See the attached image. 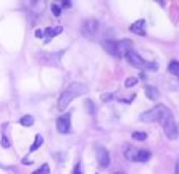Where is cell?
<instances>
[{
  "instance_id": "cell-1",
  "label": "cell",
  "mask_w": 179,
  "mask_h": 174,
  "mask_svg": "<svg viewBox=\"0 0 179 174\" xmlns=\"http://www.w3.org/2000/svg\"><path fill=\"white\" fill-rule=\"evenodd\" d=\"M87 92V87L84 86V84L81 82H71L68 89L60 95V98H58V110H66V106H68L73 100H74L76 97H79V95L82 94H86Z\"/></svg>"
},
{
  "instance_id": "cell-2",
  "label": "cell",
  "mask_w": 179,
  "mask_h": 174,
  "mask_svg": "<svg viewBox=\"0 0 179 174\" xmlns=\"http://www.w3.org/2000/svg\"><path fill=\"white\" fill-rule=\"evenodd\" d=\"M158 123L161 124V127H163V131H165V134H166L168 139L173 140V139H176L179 136L177 126H176V121H174V116H173V113L168 108L163 110V113H161Z\"/></svg>"
},
{
  "instance_id": "cell-3",
  "label": "cell",
  "mask_w": 179,
  "mask_h": 174,
  "mask_svg": "<svg viewBox=\"0 0 179 174\" xmlns=\"http://www.w3.org/2000/svg\"><path fill=\"white\" fill-rule=\"evenodd\" d=\"M81 31L87 39H95V36H98V32H100V23L97 20H87L82 24Z\"/></svg>"
},
{
  "instance_id": "cell-4",
  "label": "cell",
  "mask_w": 179,
  "mask_h": 174,
  "mask_svg": "<svg viewBox=\"0 0 179 174\" xmlns=\"http://www.w3.org/2000/svg\"><path fill=\"white\" fill-rule=\"evenodd\" d=\"M165 108H166L165 105H156V106H153L152 110H149V111H145V113H142V115H141V121H144V123L158 121Z\"/></svg>"
},
{
  "instance_id": "cell-5",
  "label": "cell",
  "mask_w": 179,
  "mask_h": 174,
  "mask_svg": "<svg viewBox=\"0 0 179 174\" xmlns=\"http://www.w3.org/2000/svg\"><path fill=\"white\" fill-rule=\"evenodd\" d=\"M131 50H134V45H132L131 41H127V39L116 41V44H115V57H126Z\"/></svg>"
},
{
  "instance_id": "cell-6",
  "label": "cell",
  "mask_w": 179,
  "mask_h": 174,
  "mask_svg": "<svg viewBox=\"0 0 179 174\" xmlns=\"http://www.w3.org/2000/svg\"><path fill=\"white\" fill-rule=\"evenodd\" d=\"M57 129L60 134H68L71 131V115H63L57 119Z\"/></svg>"
},
{
  "instance_id": "cell-7",
  "label": "cell",
  "mask_w": 179,
  "mask_h": 174,
  "mask_svg": "<svg viewBox=\"0 0 179 174\" xmlns=\"http://www.w3.org/2000/svg\"><path fill=\"white\" fill-rule=\"evenodd\" d=\"M97 161L100 166H110V153L105 147H97Z\"/></svg>"
},
{
  "instance_id": "cell-8",
  "label": "cell",
  "mask_w": 179,
  "mask_h": 174,
  "mask_svg": "<svg viewBox=\"0 0 179 174\" xmlns=\"http://www.w3.org/2000/svg\"><path fill=\"white\" fill-rule=\"evenodd\" d=\"M129 31L134 32V34H139V36H145V21L139 20V21H136V23H132Z\"/></svg>"
},
{
  "instance_id": "cell-9",
  "label": "cell",
  "mask_w": 179,
  "mask_h": 174,
  "mask_svg": "<svg viewBox=\"0 0 179 174\" xmlns=\"http://www.w3.org/2000/svg\"><path fill=\"white\" fill-rule=\"evenodd\" d=\"M63 32V27L61 26H57V27H47L45 31H44V34H45V41L44 42H50V39H52L53 36H58V34H61Z\"/></svg>"
},
{
  "instance_id": "cell-10",
  "label": "cell",
  "mask_w": 179,
  "mask_h": 174,
  "mask_svg": "<svg viewBox=\"0 0 179 174\" xmlns=\"http://www.w3.org/2000/svg\"><path fill=\"white\" fill-rule=\"evenodd\" d=\"M144 92H145V97H147L149 100H155L158 98V89H156L155 86H145L144 89Z\"/></svg>"
},
{
  "instance_id": "cell-11",
  "label": "cell",
  "mask_w": 179,
  "mask_h": 174,
  "mask_svg": "<svg viewBox=\"0 0 179 174\" xmlns=\"http://www.w3.org/2000/svg\"><path fill=\"white\" fill-rule=\"evenodd\" d=\"M136 155H137V148L134 147V145H127V147L124 148V156H126V160L134 161V160H136Z\"/></svg>"
},
{
  "instance_id": "cell-12",
  "label": "cell",
  "mask_w": 179,
  "mask_h": 174,
  "mask_svg": "<svg viewBox=\"0 0 179 174\" xmlns=\"http://www.w3.org/2000/svg\"><path fill=\"white\" fill-rule=\"evenodd\" d=\"M150 156H152V155H150V151L149 150H137V155H136V160H134V161H149L150 160Z\"/></svg>"
},
{
  "instance_id": "cell-13",
  "label": "cell",
  "mask_w": 179,
  "mask_h": 174,
  "mask_svg": "<svg viewBox=\"0 0 179 174\" xmlns=\"http://www.w3.org/2000/svg\"><path fill=\"white\" fill-rule=\"evenodd\" d=\"M168 71H170L171 74H174V76L179 77V61L173 60L171 63H170V66H168Z\"/></svg>"
},
{
  "instance_id": "cell-14",
  "label": "cell",
  "mask_w": 179,
  "mask_h": 174,
  "mask_svg": "<svg viewBox=\"0 0 179 174\" xmlns=\"http://www.w3.org/2000/svg\"><path fill=\"white\" fill-rule=\"evenodd\" d=\"M42 144H44V137L41 136V134H37V136H36V140H34V144H32V145H31V148H29V151H36Z\"/></svg>"
},
{
  "instance_id": "cell-15",
  "label": "cell",
  "mask_w": 179,
  "mask_h": 174,
  "mask_svg": "<svg viewBox=\"0 0 179 174\" xmlns=\"http://www.w3.org/2000/svg\"><path fill=\"white\" fill-rule=\"evenodd\" d=\"M20 124L21 126H32L34 124V118H32L31 115H26V116H23L20 119Z\"/></svg>"
},
{
  "instance_id": "cell-16",
  "label": "cell",
  "mask_w": 179,
  "mask_h": 174,
  "mask_svg": "<svg viewBox=\"0 0 179 174\" xmlns=\"http://www.w3.org/2000/svg\"><path fill=\"white\" fill-rule=\"evenodd\" d=\"M137 82H139V79H137V77H127V79L124 81V86H126L127 89H131V87H134V86H136Z\"/></svg>"
},
{
  "instance_id": "cell-17",
  "label": "cell",
  "mask_w": 179,
  "mask_h": 174,
  "mask_svg": "<svg viewBox=\"0 0 179 174\" xmlns=\"http://www.w3.org/2000/svg\"><path fill=\"white\" fill-rule=\"evenodd\" d=\"M32 174H50V168H48V165H42L39 168V171L32 172Z\"/></svg>"
},
{
  "instance_id": "cell-18",
  "label": "cell",
  "mask_w": 179,
  "mask_h": 174,
  "mask_svg": "<svg viewBox=\"0 0 179 174\" xmlns=\"http://www.w3.org/2000/svg\"><path fill=\"white\" fill-rule=\"evenodd\" d=\"M50 10H52V13H53L55 16H60V15H61V7H58L57 3H52V5H50Z\"/></svg>"
},
{
  "instance_id": "cell-19",
  "label": "cell",
  "mask_w": 179,
  "mask_h": 174,
  "mask_svg": "<svg viewBox=\"0 0 179 174\" xmlns=\"http://www.w3.org/2000/svg\"><path fill=\"white\" fill-rule=\"evenodd\" d=\"M132 139H136V140H145V139H147V134H145V132H132Z\"/></svg>"
},
{
  "instance_id": "cell-20",
  "label": "cell",
  "mask_w": 179,
  "mask_h": 174,
  "mask_svg": "<svg viewBox=\"0 0 179 174\" xmlns=\"http://www.w3.org/2000/svg\"><path fill=\"white\" fill-rule=\"evenodd\" d=\"M86 108L89 113H94V103H92V100H86Z\"/></svg>"
},
{
  "instance_id": "cell-21",
  "label": "cell",
  "mask_w": 179,
  "mask_h": 174,
  "mask_svg": "<svg viewBox=\"0 0 179 174\" xmlns=\"http://www.w3.org/2000/svg\"><path fill=\"white\" fill-rule=\"evenodd\" d=\"M10 145H12V144H10V140L3 136V137H2V147H3V148H8Z\"/></svg>"
},
{
  "instance_id": "cell-22",
  "label": "cell",
  "mask_w": 179,
  "mask_h": 174,
  "mask_svg": "<svg viewBox=\"0 0 179 174\" xmlns=\"http://www.w3.org/2000/svg\"><path fill=\"white\" fill-rule=\"evenodd\" d=\"M113 98V94H102V102H108Z\"/></svg>"
},
{
  "instance_id": "cell-23",
  "label": "cell",
  "mask_w": 179,
  "mask_h": 174,
  "mask_svg": "<svg viewBox=\"0 0 179 174\" xmlns=\"http://www.w3.org/2000/svg\"><path fill=\"white\" fill-rule=\"evenodd\" d=\"M73 174H82V171H81V166L79 165H76V168H74V172Z\"/></svg>"
},
{
  "instance_id": "cell-24",
  "label": "cell",
  "mask_w": 179,
  "mask_h": 174,
  "mask_svg": "<svg viewBox=\"0 0 179 174\" xmlns=\"http://www.w3.org/2000/svg\"><path fill=\"white\" fill-rule=\"evenodd\" d=\"M61 7H63V8H70V7H71V2H68V0H65V2L61 3Z\"/></svg>"
},
{
  "instance_id": "cell-25",
  "label": "cell",
  "mask_w": 179,
  "mask_h": 174,
  "mask_svg": "<svg viewBox=\"0 0 179 174\" xmlns=\"http://www.w3.org/2000/svg\"><path fill=\"white\" fill-rule=\"evenodd\" d=\"M42 36H44V32H42L41 29H37V31H36V37H42Z\"/></svg>"
},
{
  "instance_id": "cell-26",
  "label": "cell",
  "mask_w": 179,
  "mask_h": 174,
  "mask_svg": "<svg viewBox=\"0 0 179 174\" xmlns=\"http://www.w3.org/2000/svg\"><path fill=\"white\" fill-rule=\"evenodd\" d=\"M177 174H179V161H177V171H176Z\"/></svg>"
},
{
  "instance_id": "cell-27",
  "label": "cell",
  "mask_w": 179,
  "mask_h": 174,
  "mask_svg": "<svg viewBox=\"0 0 179 174\" xmlns=\"http://www.w3.org/2000/svg\"><path fill=\"white\" fill-rule=\"evenodd\" d=\"M115 174H124V172H120V171H118V172H115Z\"/></svg>"
}]
</instances>
